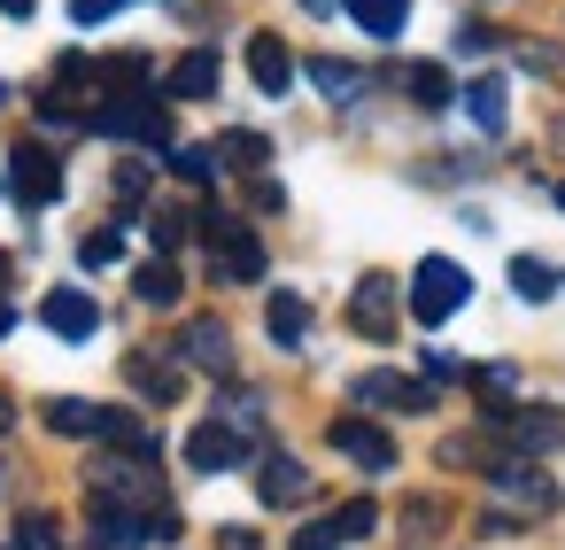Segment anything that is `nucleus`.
Wrapping results in <instances>:
<instances>
[{
    "instance_id": "f257e3e1",
    "label": "nucleus",
    "mask_w": 565,
    "mask_h": 550,
    "mask_svg": "<svg viewBox=\"0 0 565 550\" xmlns=\"http://www.w3.org/2000/svg\"><path fill=\"white\" fill-rule=\"evenodd\" d=\"M86 125H94V133H109V140L171 148V109H163L156 94H109L102 109H86Z\"/></svg>"
},
{
    "instance_id": "f03ea898",
    "label": "nucleus",
    "mask_w": 565,
    "mask_h": 550,
    "mask_svg": "<svg viewBox=\"0 0 565 550\" xmlns=\"http://www.w3.org/2000/svg\"><path fill=\"white\" fill-rule=\"evenodd\" d=\"M202 241H210V264H217V279H233V287H256V279H264V241H256L241 218H225V210H202Z\"/></svg>"
},
{
    "instance_id": "7ed1b4c3",
    "label": "nucleus",
    "mask_w": 565,
    "mask_h": 550,
    "mask_svg": "<svg viewBox=\"0 0 565 550\" xmlns=\"http://www.w3.org/2000/svg\"><path fill=\"white\" fill-rule=\"evenodd\" d=\"M465 295H472V279H465V264H449V256H426V264L411 272V318H418V326H449V318L465 310Z\"/></svg>"
},
{
    "instance_id": "20e7f679",
    "label": "nucleus",
    "mask_w": 565,
    "mask_h": 550,
    "mask_svg": "<svg viewBox=\"0 0 565 550\" xmlns=\"http://www.w3.org/2000/svg\"><path fill=\"white\" fill-rule=\"evenodd\" d=\"M488 419L503 426L511 457H550V449H565V411H550V403H503V411H488Z\"/></svg>"
},
{
    "instance_id": "39448f33",
    "label": "nucleus",
    "mask_w": 565,
    "mask_h": 550,
    "mask_svg": "<svg viewBox=\"0 0 565 550\" xmlns=\"http://www.w3.org/2000/svg\"><path fill=\"white\" fill-rule=\"evenodd\" d=\"M9 194L24 202V210H47L55 194H63V163L40 148V140H24V148H9Z\"/></svg>"
},
{
    "instance_id": "423d86ee",
    "label": "nucleus",
    "mask_w": 565,
    "mask_h": 550,
    "mask_svg": "<svg viewBox=\"0 0 565 550\" xmlns=\"http://www.w3.org/2000/svg\"><path fill=\"white\" fill-rule=\"evenodd\" d=\"M349 326H356L364 341H387V334H395V279H387V272L356 279V295H349Z\"/></svg>"
},
{
    "instance_id": "0eeeda50",
    "label": "nucleus",
    "mask_w": 565,
    "mask_h": 550,
    "mask_svg": "<svg viewBox=\"0 0 565 550\" xmlns=\"http://www.w3.org/2000/svg\"><path fill=\"white\" fill-rule=\"evenodd\" d=\"M40 318H47V334H63V341H94V326H102V303H94L86 287H55V295L40 303Z\"/></svg>"
},
{
    "instance_id": "6e6552de",
    "label": "nucleus",
    "mask_w": 565,
    "mask_h": 550,
    "mask_svg": "<svg viewBox=\"0 0 565 550\" xmlns=\"http://www.w3.org/2000/svg\"><path fill=\"white\" fill-rule=\"evenodd\" d=\"M356 403H372V411H434V388L411 380V372H364Z\"/></svg>"
},
{
    "instance_id": "1a4fd4ad",
    "label": "nucleus",
    "mask_w": 565,
    "mask_h": 550,
    "mask_svg": "<svg viewBox=\"0 0 565 550\" xmlns=\"http://www.w3.org/2000/svg\"><path fill=\"white\" fill-rule=\"evenodd\" d=\"M326 442H333L341 457H356L364 473H387V465H395V442H387L372 419H333V434H326Z\"/></svg>"
},
{
    "instance_id": "9d476101",
    "label": "nucleus",
    "mask_w": 565,
    "mask_h": 550,
    "mask_svg": "<svg viewBox=\"0 0 565 550\" xmlns=\"http://www.w3.org/2000/svg\"><path fill=\"white\" fill-rule=\"evenodd\" d=\"M186 465H194V473H233V465H241V434H233L225 419H202V426L186 434Z\"/></svg>"
},
{
    "instance_id": "9b49d317",
    "label": "nucleus",
    "mask_w": 565,
    "mask_h": 550,
    "mask_svg": "<svg viewBox=\"0 0 565 550\" xmlns=\"http://www.w3.org/2000/svg\"><path fill=\"white\" fill-rule=\"evenodd\" d=\"M248 78H256V94H287V86H295V55H287L271 32H256V40H248Z\"/></svg>"
},
{
    "instance_id": "f8f14e48",
    "label": "nucleus",
    "mask_w": 565,
    "mask_h": 550,
    "mask_svg": "<svg viewBox=\"0 0 565 550\" xmlns=\"http://www.w3.org/2000/svg\"><path fill=\"white\" fill-rule=\"evenodd\" d=\"M163 94H171V102H210V94H217V55H210V47L179 55L171 78H163Z\"/></svg>"
},
{
    "instance_id": "ddd939ff",
    "label": "nucleus",
    "mask_w": 565,
    "mask_h": 550,
    "mask_svg": "<svg viewBox=\"0 0 565 550\" xmlns=\"http://www.w3.org/2000/svg\"><path fill=\"white\" fill-rule=\"evenodd\" d=\"M179 357H186V364H202V372H233V341H225V326H217V318H194V326L179 334Z\"/></svg>"
},
{
    "instance_id": "4468645a",
    "label": "nucleus",
    "mask_w": 565,
    "mask_h": 550,
    "mask_svg": "<svg viewBox=\"0 0 565 550\" xmlns=\"http://www.w3.org/2000/svg\"><path fill=\"white\" fill-rule=\"evenodd\" d=\"M256 496H264V504H302V496H310V473H302L287 449H271V457L256 465Z\"/></svg>"
},
{
    "instance_id": "2eb2a0df",
    "label": "nucleus",
    "mask_w": 565,
    "mask_h": 550,
    "mask_svg": "<svg viewBox=\"0 0 565 550\" xmlns=\"http://www.w3.org/2000/svg\"><path fill=\"white\" fill-rule=\"evenodd\" d=\"M465 109H472L480 133H503V125H511V86H503V78H472V86H465Z\"/></svg>"
},
{
    "instance_id": "dca6fc26",
    "label": "nucleus",
    "mask_w": 565,
    "mask_h": 550,
    "mask_svg": "<svg viewBox=\"0 0 565 550\" xmlns=\"http://www.w3.org/2000/svg\"><path fill=\"white\" fill-rule=\"evenodd\" d=\"M264 326H271V341H279V349H302V334H310V303L279 287V295L264 303Z\"/></svg>"
},
{
    "instance_id": "f3484780",
    "label": "nucleus",
    "mask_w": 565,
    "mask_h": 550,
    "mask_svg": "<svg viewBox=\"0 0 565 550\" xmlns=\"http://www.w3.org/2000/svg\"><path fill=\"white\" fill-rule=\"evenodd\" d=\"M132 295H140L148 310H171V303H179V264H171V256H148V264L132 272Z\"/></svg>"
},
{
    "instance_id": "a211bd4d",
    "label": "nucleus",
    "mask_w": 565,
    "mask_h": 550,
    "mask_svg": "<svg viewBox=\"0 0 565 550\" xmlns=\"http://www.w3.org/2000/svg\"><path fill=\"white\" fill-rule=\"evenodd\" d=\"M349 17H356L372 40H403V24H411V0H349Z\"/></svg>"
},
{
    "instance_id": "6ab92c4d",
    "label": "nucleus",
    "mask_w": 565,
    "mask_h": 550,
    "mask_svg": "<svg viewBox=\"0 0 565 550\" xmlns=\"http://www.w3.org/2000/svg\"><path fill=\"white\" fill-rule=\"evenodd\" d=\"M310 86H318L326 102H356V94H364V71H356V63H333V55H310Z\"/></svg>"
},
{
    "instance_id": "aec40b11",
    "label": "nucleus",
    "mask_w": 565,
    "mask_h": 550,
    "mask_svg": "<svg viewBox=\"0 0 565 550\" xmlns=\"http://www.w3.org/2000/svg\"><path fill=\"white\" fill-rule=\"evenodd\" d=\"M403 86H411V102H418V109H449V102H457V86H449V71H441V63H411V71H403Z\"/></svg>"
},
{
    "instance_id": "412c9836",
    "label": "nucleus",
    "mask_w": 565,
    "mask_h": 550,
    "mask_svg": "<svg viewBox=\"0 0 565 550\" xmlns=\"http://www.w3.org/2000/svg\"><path fill=\"white\" fill-rule=\"evenodd\" d=\"M217 156H225L233 171H264V156H271V140H264V133H225V140H217Z\"/></svg>"
},
{
    "instance_id": "4be33fe9",
    "label": "nucleus",
    "mask_w": 565,
    "mask_h": 550,
    "mask_svg": "<svg viewBox=\"0 0 565 550\" xmlns=\"http://www.w3.org/2000/svg\"><path fill=\"white\" fill-rule=\"evenodd\" d=\"M163 163H171V179H186V187H210V179H217V148H171Z\"/></svg>"
},
{
    "instance_id": "5701e85b",
    "label": "nucleus",
    "mask_w": 565,
    "mask_h": 550,
    "mask_svg": "<svg viewBox=\"0 0 565 550\" xmlns=\"http://www.w3.org/2000/svg\"><path fill=\"white\" fill-rule=\"evenodd\" d=\"M511 287H519V303H550V295H557V272L534 264V256H519V264H511Z\"/></svg>"
},
{
    "instance_id": "b1692460",
    "label": "nucleus",
    "mask_w": 565,
    "mask_h": 550,
    "mask_svg": "<svg viewBox=\"0 0 565 550\" xmlns=\"http://www.w3.org/2000/svg\"><path fill=\"white\" fill-rule=\"evenodd\" d=\"M333 527H341V542H356V535H372V527H380V504H372V496H356V504H341V511H333Z\"/></svg>"
},
{
    "instance_id": "393cba45",
    "label": "nucleus",
    "mask_w": 565,
    "mask_h": 550,
    "mask_svg": "<svg viewBox=\"0 0 565 550\" xmlns=\"http://www.w3.org/2000/svg\"><path fill=\"white\" fill-rule=\"evenodd\" d=\"M94 419H102V403H55V411H47L55 434H94Z\"/></svg>"
},
{
    "instance_id": "a878e982",
    "label": "nucleus",
    "mask_w": 565,
    "mask_h": 550,
    "mask_svg": "<svg viewBox=\"0 0 565 550\" xmlns=\"http://www.w3.org/2000/svg\"><path fill=\"white\" fill-rule=\"evenodd\" d=\"M148 233H156V248L171 256V248H179V241H186L194 225H186V210H156V218H148Z\"/></svg>"
},
{
    "instance_id": "bb28decb",
    "label": "nucleus",
    "mask_w": 565,
    "mask_h": 550,
    "mask_svg": "<svg viewBox=\"0 0 565 550\" xmlns=\"http://www.w3.org/2000/svg\"><path fill=\"white\" fill-rule=\"evenodd\" d=\"M102 78H109V86H140V78H148V55H109Z\"/></svg>"
},
{
    "instance_id": "cd10ccee",
    "label": "nucleus",
    "mask_w": 565,
    "mask_h": 550,
    "mask_svg": "<svg viewBox=\"0 0 565 550\" xmlns=\"http://www.w3.org/2000/svg\"><path fill=\"white\" fill-rule=\"evenodd\" d=\"M78 256H86V264H117V256H125V233H86Z\"/></svg>"
},
{
    "instance_id": "c85d7f7f",
    "label": "nucleus",
    "mask_w": 565,
    "mask_h": 550,
    "mask_svg": "<svg viewBox=\"0 0 565 550\" xmlns=\"http://www.w3.org/2000/svg\"><path fill=\"white\" fill-rule=\"evenodd\" d=\"M295 550H341V527H333V519H310V527L295 535Z\"/></svg>"
},
{
    "instance_id": "c756f323",
    "label": "nucleus",
    "mask_w": 565,
    "mask_h": 550,
    "mask_svg": "<svg viewBox=\"0 0 565 550\" xmlns=\"http://www.w3.org/2000/svg\"><path fill=\"white\" fill-rule=\"evenodd\" d=\"M125 0H71V24H109Z\"/></svg>"
},
{
    "instance_id": "7c9ffc66",
    "label": "nucleus",
    "mask_w": 565,
    "mask_h": 550,
    "mask_svg": "<svg viewBox=\"0 0 565 550\" xmlns=\"http://www.w3.org/2000/svg\"><path fill=\"white\" fill-rule=\"evenodd\" d=\"M24 550H63L55 542V519H24Z\"/></svg>"
},
{
    "instance_id": "2f4dec72",
    "label": "nucleus",
    "mask_w": 565,
    "mask_h": 550,
    "mask_svg": "<svg viewBox=\"0 0 565 550\" xmlns=\"http://www.w3.org/2000/svg\"><path fill=\"white\" fill-rule=\"evenodd\" d=\"M117 194H125V202H140V194H148V171H140V163H125V171H117Z\"/></svg>"
},
{
    "instance_id": "473e14b6",
    "label": "nucleus",
    "mask_w": 565,
    "mask_h": 550,
    "mask_svg": "<svg viewBox=\"0 0 565 550\" xmlns=\"http://www.w3.org/2000/svg\"><path fill=\"white\" fill-rule=\"evenodd\" d=\"M426 380H465V364H457V357H441V349H426Z\"/></svg>"
},
{
    "instance_id": "72a5a7b5",
    "label": "nucleus",
    "mask_w": 565,
    "mask_h": 550,
    "mask_svg": "<svg viewBox=\"0 0 565 550\" xmlns=\"http://www.w3.org/2000/svg\"><path fill=\"white\" fill-rule=\"evenodd\" d=\"M9 334H17V310H9V303H0V341H9Z\"/></svg>"
},
{
    "instance_id": "f704fd0d",
    "label": "nucleus",
    "mask_w": 565,
    "mask_h": 550,
    "mask_svg": "<svg viewBox=\"0 0 565 550\" xmlns=\"http://www.w3.org/2000/svg\"><path fill=\"white\" fill-rule=\"evenodd\" d=\"M0 9H9V17H32V0H0Z\"/></svg>"
},
{
    "instance_id": "c9c22d12",
    "label": "nucleus",
    "mask_w": 565,
    "mask_h": 550,
    "mask_svg": "<svg viewBox=\"0 0 565 550\" xmlns=\"http://www.w3.org/2000/svg\"><path fill=\"white\" fill-rule=\"evenodd\" d=\"M9 419H17V411H9V403H0V434H9Z\"/></svg>"
},
{
    "instance_id": "e433bc0d",
    "label": "nucleus",
    "mask_w": 565,
    "mask_h": 550,
    "mask_svg": "<svg viewBox=\"0 0 565 550\" xmlns=\"http://www.w3.org/2000/svg\"><path fill=\"white\" fill-rule=\"evenodd\" d=\"M557 210H565V179H557Z\"/></svg>"
},
{
    "instance_id": "4c0bfd02",
    "label": "nucleus",
    "mask_w": 565,
    "mask_h": 550,
    "mask_svg": "<svg viewBox=\"0 0 565 550\" xmlns=\"http://www.w3.org/2000/svg\"><path fill=\"white\" fill-rule=\"evenodd\" d=\"M302 9H326V0H302Z\"/></svg>"
}]
</instances>
